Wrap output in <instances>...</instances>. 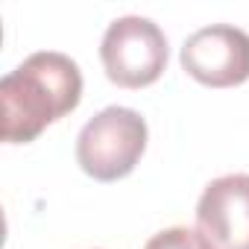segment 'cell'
I'll list each match as a JSON object with an SVG mask.
<instances>
[{
	"label": "cell",
	"mask_w": 249,
	"mask_h": 249,
	"mask_svg": "<svg viewBox=\"0 0 249 249\" xmlns=\"http://www.w3.org/2000/svg\"><path fill=\"white\" fill-rule=\"evenodd\" d=\"M82 97L79 65L56 50H41L24 59L0 79L3 106V141H36L53 120L71 114Z\"/></svg>",
	"instance_id": "obj_1"
},
{
	"label": "cell",
	"mask_w": 249,
	"mask_h": 249,
	"mask_svg": "<svg viewBox=\"0 0 249 249\" xmlns=\"http://www.w3.org/2000/svg\"><path fill=\"white\" fill-rule=\"evenodd\" d=\"M144 150L147 120L123 106H108L94 114L76 138V161L97 182H117L129 176Z\"/></svg>",
	"instance_id": "obj_2"
},
{
	"label": "cell",
	"mask_w": 249,
	"mask_h": 249,
	"mask_svg": "<svg viewBox=\"0 0 249 249\" xmlns=\"http://www.w3.org/2000/svg\"><path fill=\"white\" fill-rule=\"evenodd\" d=\"M100 59L106 76L120 88L153 85L167 68V38L150 18L123 15L108 24Z\"/></svg>",
	"instance_id": "obj_3"
},
{
	"label": "cell",
	"mask_w": 249,
	"mask_h": 249,
	"mask_svg": "<svg viewBox=\"0 0 249 249\" xmlns=\"http://www.w3.org/2000/svg\"><path fill=\"white\" fill-rule=\"evenodd\" d=\"M182 68L211 88L240 85L249 79V36L229 24L202 27L182 44Z\"/></svg>",
	"instance_id": "obj_4"
},
{
	"label": "cell",
	"mask_w": 249,
	"mask_h": 249,
	"mask_svg": "<svg viewBox=\"0 0 249 249\" xmlns=\"http://www.w3.org/2000/svg\"><path fill=\"white\" fill-rule=\"evenodd\" d=\"M196 229L211 249H249V176L214 179L196 205Z\"/></svg>",
	"instance_id": "obj_5"
},
{
	"label": "cell",
	"mask_w": 249,
	"mask_h": 249,
	"mask_svg": "<svg viewBox=\"0 0 249 249\" xmlns=\"http://www.w3.org/2000/svg\"><path fill=\"white\" fill-rule=\"evenodd\" d=\"M144 249H211V243L202 237L199 229H188V226H170L159 234H153L147 240Z\"/></svg>",
	"instance_id": "obj_6"
}]
</instances>
